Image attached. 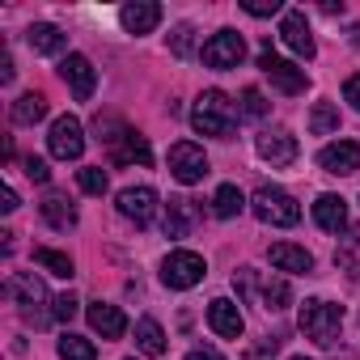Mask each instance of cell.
<instances>
[{
    "label": "cell",
    "instance_id": "cb8c5ba5",
    "mask_svg": "<svg viewBox=\"0 0 360 360\" xmlns=\"http://www.w3.org/2000/svg\"><path fill=\"white\" fill-rule=\"evenodd\" d=\"M43 221H47L51 229H72V225H77V208H72L64 195L51 191V195L43 200Z\"/></svg>",
    "mask_w": 360,
    "mask_h": 360
},
{
    "label": "cell",
    "instance_id": "d6a6232c",
    "mask_svg": "<svg viewBox=\"0 0 360 360\" xmlns=\"http://www.w3.org/2000/svg\"><path fill=\"white\" fill-rule=\"evenodd\" d=\"M77 305H81V301H77L72 292H64V297H56V309H51V318H60V322H72V318H77Z\"/></svg>",
    "mask_w": 360,
    "mask_h": 360
},
{
    "label": "cell",
    "instance_id": "e0dca14e",
    "mask_svg": "<svg viewBox=\"0 0 360 360\" xmlns=\"http://www.w3.org/2000/svg\"><path fill=\"white\" fill-rule=\"evenodd\" d=\"M89 326H94L102 339H123V330H127V318H123V309H119V305L94 301V305H89Z\"/></svg>",
    "mask_w": 360,
    "mask_h": 360
},
{
    "label": "cell",
    "instance_id": "9a60e30c",
    "mask_svg": "<svg viewBox=\"0 0 360 360\" xmlns=\"http://www.w3.org/2000/svg\"><path fill=\"white\" fill-rule=\"evenodd\" d=\"M208 322H212V330H217L221 339H242V330H246V322H242L238 305H233V301H225V297H217V301L208 305Z\"/></svg>",
    "mask_w": 360,
    "mask_h": 360
},
{
    "label": "cell",
    "instance_id": "ffe728a7",
    "mask_svg": "<svg viewBox=\"0 0 360 360\" xmlns=\"http://www.w3.org/2000/svg\"><path fill=\"white\" fill-rule=\"evenodd\" d=\"M26 43H30L39 56H60V51L68 47V34H64L60 26H51V22H39V26L26 30Z\"/></svg>",
    "mask_w": 360,
    "mask_h": 360
},
{
    "label": "cell",
    "instance_id": "7a4b0ae2",
    "mask_svg": "<svg viewBox=\"0 0 360 360\" xmlns=\"http://www.w3.org/2000/svg\"><path fill=\"white\" fill-rule=\"evenodd\" d=\"M191 123H195V131L200 136H233V123H238V110H233V102L221 94V89H208V94H200V102H195V110H191Z\"/></svg>",
    "mask_w": 360,
    "mask_h": 360
},
{
    "label": "cell",
    "instance_id": "3957f363",
    "mask_svg": "<svg viewBox=\"0 0 360 360\" xmlns=\"http://www.w3.org/2000/svg\"><path fill=\"white\" fill-rule=\"evenodd\" d=\"M339 326H343V305H330V301H322V297H314V301L301 305V330H305V339H314L318 347H330V343L339 339Z\"/></svg>",
    "mask_w": 360,
    "mask_h": 360
},
{
    "label": "cell",
    "instance_id": "5bb4252c",
    "mask_svg": "<svg viewBox=\"0 0 360 360\" xmlns=\"http://www.w3.org/2000/svg\"><path fill=\"white\" fill-rule=\"evenodd\" d=\"M318 165L326 174H356L360 169V144L356 140H339V144H326L318 153Z\"/></svg>",
    "mask_w": 360,
    "mask_h": 360
},
{
    "label": "cell",
    "instance_id": "6da1fadb",
    "mask_svg": "<svg viewBox=\"0 0 360 360\" xmlns=\"http://www.w3.org/2000/svg\"><path fill=\"white\" fill-rule=\"evenodd\" d=\"M98 140H106V148H110V161H115V165H131V161L148 165V161H153L148 140H144L140 131H131V127L115 123V119H102V115H98Z\"/></svg>",
    "mask_w": 360,
    "mask_h": 360
},
{
    "label": "cell",
    "instance_id": "d6986e66",
    "mask_svg": "<svg viewBox=\"0 0 360 360\" xmlns=\"http://www.w3.org/2000/svg\"><path fill=\"white\" fill-rule=\"evenodd\" d=\"M200 221V208L191 200H169L165 208V238H187Z\"/></svg>",
    "mask_w": 360,
    "mask_h": 360
},
{
    "label": "cell",
    "instance_id": "74e56055",
    "mask_svg": "<svg viewBox=\"0 0 360 360\" xmlns=\"http://www.w3.org/2000/svg\"><path fill=\"white\" fill-rule=\"evenodd\" d=\"M343 98H347V102L360 110V72H356V77H347V85H343Z\"/></svg>",
    "mask_w": 360,
    "mask_h": 360
},
{
    "label": "cell",
    "instance_id": "30bf717a",
    "mask_svg": "<svg viewBox=\"0 0 360 360\" xmlns=\"http://www.w3.org/2000/svg\"><path fill=\"white\" fill-rule=\"evenodd\" d=\"M204 64L208 68H238L242 64V56H246V43H242V34L238 30H221V34H212L208 43H204Z\"/></svg>",
    "mask_w": 360,
    "mask_h": 360
},
{
    "label": "cell",
    "instance_id": "83f0119b",
    "mask_svg": "<svg viewBox=\"0 0 360 360\" xmlns=\"http://www.w3.org/2000/svg\"><path fill=\"white\" fill-rule=\"evenodd\" d=\"M60 360H98V352H94L89 339H81V335H64V339H60Z\"/></svg>",
    "mask_w": 360,
    "mask_h": 360
},
{
    "label": "cell",
    "instance_id": "ab89813d",
    "mask_svg": "<svg viewBox=\"0 0 360 360\" xmlns=\"http://www.w3.org/2000/svg\"><path fill=\"white\" fill-rule=\"evenodd\" d=\"M187 360H225V356H221V352H212V347H195Z\"/></svg>",
    "mask_w": 360,
    "mask_h": 360
},
{
    "label": "cell",
    "instance_id": "f1b7e54d",
    "mask_svg": "<svg viewBox=\"0 0 360 360\" xmlns=\"http://www.w3.org/2000/svg\"><path fill=\"white\" fill-rule=\"evenodd\" d=\"M77 183H81L85 195H106V169L102 165H85V169H77Z\"/></svg>",
    "mask_w": 360,
    "mask_h": 360
},
{
    "label": "cell",
    "instance_id": "44dd1931",
    "mask_svg": "<svg viewBox=\"0 0 360 360\" xmlns=\"http://www.w3.org/2000/svg\"><path fill=\"white\" fill-rule=\"evenodd\" d=\"M314 221H318L326 233H339V229L347 225V204H343L339 195H318V204H314Z\"/></svg>",
    "mask_w": 360,
    "mask_h": 360
},
{
    "label": "cell",
    "instance_id": "8fae6325",
    "mask_svg": "<svg viewBox=\"0 0 360 360\" xmlns=\"http://www.w3.org/2000/svg\"><path fill=\"white\" fill-rule=\"evenodd\" d=\"M119 212L144 229L157 217V191L153 187H127V191H119Z\"/></svg>",
    "mask_w": 360,
    "mask_h": 360
},
{
    "label": "cell",
    "instance_id": "4fadbf2b",
    "mask_svg": "<svg viewBox=\"0 0 360 360\" xmlns=\"http://www.w3.org/2000/svg\"><path fill=\"white\" fill-rule=\"evenodd\" d=\"M280 39L297 51V56H305V60H314V34H309V22H305V13L301 9H288L284 13V22H280Z\"/></svg>",
    "mask_w": 360,
    "mask_h": 360
},
{
    "label": "cell",
    "instance_id": "7402d4cb",
    "mask_svg": "<svg viewBox=\"0 0 360 360\" xmlns=\"http://www.w3.org/2000/svg\"><path fill=\"white\" fill-rule=\"evenodd\" d=\"M267 259H271V267H280V271H314V255L301 250V246H288V242H276Z\"/></svg>",
    "mask_w": 360,
    "mask_h": 360
},
{
    "label": "cell",
    "instance_id": "8d00e7d4",
    "mask_svg": "<svg viewBox=\"0 0 360 360\" xmlns=\"http://www.w3.org/2000/svg\"><path fill=\"white\" fill-rule=\"evenodd\" d=\"M276 352H280V339H276V335H267L259 347H250V352H246V360H271Z\"/></svg>",
    "mask_w": 360,
    "mask_h": 360
},
{
    "label": "cell",
    "instance_id": "d4e9b609",
    "mask_svg": "<svg viewBox=\"0 0 360 360\" xmlns=\"http://www.w3.org/2000/svg\"><path fill=\"white\" fill-rule=\"evenodd\" d=\"M136 343H140L144 356H161V352H165V330H161L153 318H140V322H136Z\"/></svg>",
    "mask_w": 360,
    "mask_h": 360
},
{
    "label": "cell",
    "instance_id": "5b68a950",
    "mask_svg": "<svg viewBox=\"0 0 360 360\" xmlns=\"http://www.w3.org/2000/svg\"><path fill=\"white\" fill-rule=\"evenodd\" d=\"M5 292L26 309V318H30L34 326H43V322H47V314H43V305H47V288H43V280H39L34 271H18V276H9Z\"/></svg>",
    "mask_w": 360,
    "mask_h": 360
},
{
    "label": "cell",
    "instance_id": "f35d334b",
    "mask_svg": "<svg viewBox=\"0 0 360 360\" xmlns=\"http://www.w3.org/2000/svg\"><path fill=\"white\" fill-rule=\"evenodd\" d=\"M13 81V60H9V51H0V85H9Z\"/></svg>",
    "mask_w": 360,
    "mask_h": 360
},
{
    "label": "cell",
    "instance_id": "7c38bea8",
    "mask_svg": "<svg viewBox=\"0 0 360 360\" xmlns=\"http://www.w3.org/2000/svg\"><path fill=\"white\" fill-rule=\"evenodd\" d=\"M60 77H64V85L72 89L77 102H85V98L94 94V85H98V72H94V64H89L85 56H68V60L60 64Z\"/></svg>",
    "mask_w": 360,
    "mask_h": 360
},
{
    "label": "cell",
    "instance_id": "ba28073f",
    "mask_svg": "<svg viewBox=\"0 0 360 360\" xmlns=\"http://www.w3.org/2000/svg\"><path fill=\"white\" fill-rule=\"evenodd\" d=\"M47 148H51V157H60V161H77V157L85 153V131H81V119L60 115V119L51 123Z\"/></svg>",
    "mask_w": 360,
    "mask_h": 360
},
{
    "label": "cell",
    "instance_id": "60d3db41",
    "mask_svg": "<svg viewBox=\"0 0 360 360\" xmlns=\"http://www.w3.org/2000/svg\"><path fill=\"white\" fill-rule=\"evenodd\" d=\"M0 208H5V212H13V208H18V191H9V187L0 191Z\"/></svg>",
    "mask_w": 360,
    "mask_h": 360
},
{
    "label": "cell",
    "instance_id": "7bdbcfd3",
    "mask_svg": "<svg viewBox=\"0 0 360 360\" xmlns=\"http://www.w3.org/2000/svg\"><path fill=\"white\" fill-rule=\"evenodd\" d=\"M292 360H305V356H292Z\"/></svg>",
    "mask_w": 360,
    "mask_h": 360
},
{
    "label": "cell",
    "instance_id": "2e32d148",
    "mask_svg": "<svg viewBox=\"0 0 360 360\" xmlns=\"http://www.w3.org/2000/svg\"><path fill=\"white\" fill-rule=\"evenodd\" d=\"M259 157L271 165H292L297 161V140L288 131H263L259 136Z\"/></svg>",
    "mask_w": 360,
    "mask_h": 360
},
{
    "label": "cell",
    "instance_id": "9c48e42d",
    "mask_svg": "<svg viewBox=\"0 0 360 360\" xmlns=\"http://www.w3.org/2000/svg\"><path fill=\"white\" fill-rule=\"evenodd\" d=\"M169 174H174L183 187L200 183V178L208 174V157H204V148H200V144H191V140L174 144V148H169Z\"/></svg>",
    "mask_w": 360,
    "mask_h": 360
},
{
    "label": "cell",
    "instance_id": "ac0fdd59",
    "mask_svg": "<svg viewBox=\"0 0 360 360\" xmlns=\"http://www.w3.org/2000/svg\"><path fill=\"white\" fill-rule=\"evenodd\" d=\"M119 22H123L127 34H148V30L161 22V5H153V0H136V5H123Z\"/></svg>",
    "mask_w": 360,
    "mask_h": 360
},
{
    "label": "cell",
    "instance_id": "f546056e",
    "mask_svg": "<svg viewBox=\"0 0 360 360\" xmlns=\"http://www.w3.org/2000/svg\"><path fill=\"white\" fill-rule=\"evenodd\" d=\"M34 263L47 267V271H56V276H64V280L72 276V259L60 255V250H47V246H43V250H34Z\"/></svg>",
    "mask_w": 360,
    "mask_h": 360
},
{
    "label": "cell",
    "instance_id": "1f68e13d",
    "mask_svg": "<svg viewBox=\"0 0 360 360\" xmlns=\"http://www.w3.org/2000/svg\"><path fill=\"white\" fill-rule=\"evenodd\" d=\"M238 115L242 119H263L267 115V98L250 85V89H242V106H238Z\"/></svg>",
    "mask_w": 360,
    "mask_h": 360
},
{
    "label": "cell",
    "instance_id": "836d02e7",
    "mask_svg": "<svg viewBox=\"0 0 360 360\" xmlns=\"http://www.w3.org/2000/svg\"><path fill=\"white\" fill-rule=\"evenodd\" d=\"M242 9L250 18H271V13H280V0H242Z\"/></svg>",
    "mask_w": 360,
    "mask_h": 360
},
{
    "label": "cell",
    "instance_id": "603a6c76",
    "mask_svg": "<svg viewBox=\"0 0 360 360\" xmlns=\"http://www.w3.org/2000/svg\"><path fill=\"white\" fill-rule=\"evenodd\" d=\"M39 119H47V98L43 94H22L13 102V123L18 127H34Z\"/></svg>",
    "mask_w": 360,
    "mask_h": 360
},
{
    "label": "cell",
    "instance_id": "d590c367",
    "mask_svg": "<svg viewBox=\"0 0 360 360\" xmlns=\"http://www.w3.org/2000/svg\"><path fill=\"white\" fill-rule=\"evenodd\" d=\"M22 165H26V178H30V183H47V178H51V169H47L43 157H26Z\"/></svg>",
    "mask_w": 360,
    "mask_h": 360
},
{
    "label": "cell",
    "instance_id": "4dcf8cb0",
    "mask_svg": "<svg viewBox=\"0 0 360 360\" xmlns=\"http://www.w3.org/2000/svg\"><path fill=\"white\" fill-rule=\"evenodd\" d=\"M288 301H292L288 280H267V284H263V309H284Z\"/></svg>",
    "mask_w": 360,
    "mask_h": 360
},
{
    "label": "cell",
    "instance_id": "277c9868",
    "mask_svg": "<svg viewBox=\"0 0 360 360\" xmlns=\"http://www.w3.org/2000/svg\"><path fill=\"white\" fill-rule=\"evenodd\" d=\"M250 208H255V217H259L263 225H280V229H288V225L301 221L297 200H292L288 191H280V187H259L255 200H250Z\"/></svg>",
    "mask_w": 360,
    "mask_h": 360
},
{
    "label": "cell",
    "instance_id": "8992f818",
    "mask_svg": "<svg viewBox=\"0 0 360 360\" xmlns=\"http://www.w3.org/2000/svg\"><path fill=\"white\" fill-rule=\"evenodd\" d=\"M259 68H263V77H267V81H271L280 94H305V85H309L305 68H297V64L280 60L271 47H263V56H259Z\"/></svg>",
    "mask_w": 360,
    "mask_h": 360
},
{
    "label": "cell",
    "instance_id": "484cf974",
    "mask_svg": "<svg viewBox=\"0 0 360 360\" xmlns=\"http://www.w3.org/2000/svg\"><path fill=\"white\" fill-rule=\"evenodd\" d=\"M242 208H246V200H242V191H238L233 183H225V187L217 191V200H212V212H217L221 221H233Z\"/></svg>",
    "mask_w": 360,
    "mask_h": 360
},
{
    "label": "cell",
    "instance_id": "4316f807",
    "mask_svg": "<svg viewBox=\"0 0 360 360\" xmlns=\"http://www.w3.org/2000/svg\"><path fill=\"white\" fill-rule=\"evenodd\" d=\"M339 127V110L330 106V102H314V110H309V131L314 136H330Z\"/></svg>",
    "mask_w": 360,
    "mask_h": 360
},
{
    "label": "cell",
    "instance_id": "e575fe53",
    "mask_svg": "<svg viewBox=\"0 0 360 360\" xmlns=\"http://www.w3.org/2000/svg\"><path fill=\"white\" fill-rule=\"evenodd\" d=\"M191 34H195V30H191L187 22H183V26H178V30H174V39H169V47H174V56H191Z\"/></svg>",
    "mask_w": 360,
    "mask_h": 360
},
{
    "label": "cell",
    "instance_id": "52a82bcc",
    "mask_svg": "<svg viewBox=\"0 0 360 360\" xmlns=\"http://www.w3.org/2000/svg\"><path fill=\"white\" fill-rule=\"evenodd\" d=\"M204 259L195 255V250H174L165 263H161V280L169 284V288H195L200 280H204Z\"/></svg>",
    "mask_w": 360,
    "mask_h": 360
},
{
    "label": "cell",
    "instance_id": "b9f144b4",
    "mask_svg": "<svg viewBox=\"0 0 360 360\" xmlns=\"http://www.w3.org/2000/svg\"><path fill=\"white\" fill-rule=\"evenodd\" d=\"M352 43H356V47H360V26H356V30H352Z\"/></svg>",
    "mask_w": 360,
    "mask_h": 360
}]
</instances>
